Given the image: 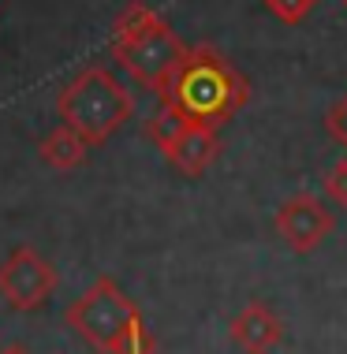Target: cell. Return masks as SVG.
Masks as SVG:
<instances>
[{
  "mask_svg": "<svg viewBox=\"0 0 347 354\" xmlns=\"http://www.w3.org/2000/svg\"><path fill=\"white\" fill-rule=\"evenodd\" d=\"M161 101H168L195 123L224 127L247 109L250 82L213 45H187V56H183L172 86L161 93Z\"/></svg>",
  "mask_w": 347,
  "mask_h": 354,
  "instance_id": "obj_1",
  "label": "cell"
},
{
  "mask_svg": "<svg viewBox=\"0 0 347 354\" xmlns=\"http://www.w3.org/2000/svg\"><path fill=\"white\" fill-rule=\"evenodd\" d=\"M109 56L127 71L131 82H139L142 90L161 97L176 79L183 56H187V45L172 30L168 19H161V12H153L142 0H131L112 23Z\"/></svg>",
  "mask_w": 347,
  "mask_h": 354,
  "instance_id": "obj_2",
  "label": "cell"
},
{
  "mask_svg": "<svg viewBox=\"0 0 347 354\" xmlns=\"http://www.w3.org/2000/svg\"><path fill=\"white\" fill-rule=\"evenodd\" d=\"M64 321L98 354H153V336L142 310L112 276H98L64 310Z\"/></svg>",
  "mask_w": 347,
  "mask_h": 354,
  "instance_id": "obj_3",
  "label": "cell"
},
{
  "mask_svg": "<svg viewBox=\"0 0 347 354\" xmlns=\"http://www.w3.org/2000/svg\"><path fill=\"white\" fill-rule=\"evenodd\" d=\"M56 112H60V123L79 131L90 146H105L134 116V97L116 71H109L105 64H90L71 82L60 86Z\"/></svg>",
  "mask_w": 347,
  "mask_h": 354,
  "instance_id": "obj_4",
  "label": "cell"
},
{
  "mask_svg": "<svg viewBox=\"0 0 347 354\" xmlns=\"http://www.w3.org/2000/svg\"><path fill=\"white\" fill-rule=\"evenodd\" d=\"M60 287V272L30 243H19L0 261V299L15 313H37Z\"/></svg>",
  "mask_w": 347,
  "mask_h": 354,
  "instance_id": "obj_5",
  "label": "cell"
},
{
  "mask_svg": "<svg viewBox=\"0 0 347 354\" xmlns=\"http://www.w3.org/2000/svg\"><path fill=\"white\" fill-rule=\"evenodd\" d=\"M273 232L292 254H314L336 232V213L321 202L317 194H299L284 198L273 213Z\"/></svg>",
  "mask_w": 347,
  "mask_h": 354,
  "instance_id": "obj_6",
  "label": "cell"
},
{
  "mask_svg": "<svg viewBox=\"0 0 347 354\" xmlns=\"http://www.w3.org/2000/svg\"><path fill=\"white\" fill-rule=\"evenodd\" d=\"M217 153H220V127L187 120L179 127V135L161 149V157H165L179 176L198 179V176H206V171H209V165L217 160Z\"/></svg>",
  "mask_w": 347,
  "mask_h": 354,
  "instance_id": "obj_7",
  "label": "cell"
},
{
  "mask_svg": "<svg viewBox=\"0 0 347 354\" xmlns=\"http://www.w3.org/2000/svg\"><path fill=\"white\" fill-rule=\"evenodd\" d=\"M228 336L243 354H273L284 343V321L262 299H250L243 310L231 317Z\"/></svg>",
  "mask_w": 347,
  "mask_h": 354,
  "instance_id": "obj_8",
  "label": "cell"
},
{
  "mask_svg": "<svg viewBox=\"0 0 347 354\" xmlns=\"http://www.w3.org/2000/svg\"><path fill=\"white\" fill-rule=\"evenodd\" d=\"M90 142H86L79 131H71L67 123L60 127H53L49 135L42 138V146H37V157H42L45 168H56V171H75L82 168L86 160H90Z\"/></svg>",
  "mask_w": 347,
  "mask_h": 354,
  "instance_id": "obj_9",
  "label": "cell"
},
{
  "mask_svg": "<svg viewBox=\"0 0 347 354\" xmlns=\"http://www.w3.org/2000/svg\"><path fill=\"white\" fill-rule=\"evenodd\" d=\"M262 8L276 19V23L299 26V23H306V15L317 8V0H262Z\"/></svg>",
  "mask_w": 347,
  "mask_h": 354,
  "instance_id": "obj_10",
  "label": "cell"
},
{
  "mask_svg": "<svg viewBox=\"0 0 347 354\" xmlns=\"http://www.w3.org/2000/svg\"><path fill=\"white\" fill-rule=\"evenodd\" d=\"M321 187H325V198H329L336 209H347V157H340L329 171H325Z\"/></svg>",
  "mask_w": 347,
  "mask_h": 354,
  "instance_id": "obj_11",
  "label": "cell"
},
{
  "mask_svg": "<svg viewBox=\"0 0 347 354\" xmlns=\"http://www.w3.org/2000/svg\"><path fill=\"white\" fill-rule=\"evenodd\" d=\"M325 135H329L340 149H347V93L325 109Z\"/></svg>",
  "mask_w": 347,
  "mask_h": 354,
  "instance_id": "obj_12",
  "label": "cell"
},
{
  "mask_svg": "<svg viewBox=\"0 0 347 354\" xmlns=\"http://www.w3.org/2000/svg\"><path fill=\"white\" fill-rule=\"evenodd\" d=\"M0 354H34V351L26 347V343H8V347L0 351Z\"/></svg>",
  "mask_w": 347,
  "mask_h": 354,
  "instance_id": "obj_13",
  "label": "cell"
},
{
  "mask_svg": "<svg viewBox=\"0 0 347 354\" xmlns=\"http://www.w3.org/2000/svg\"><path fill=\"white\" fill-rule=\"evenodd\" d=\"M344 12H347V0H344Z\"/></svg>",
  "mask_w": 347,
  "mask_h": 354,
  "instance_id": "obj_14",
  "label": "cell"
}]
</instances>
